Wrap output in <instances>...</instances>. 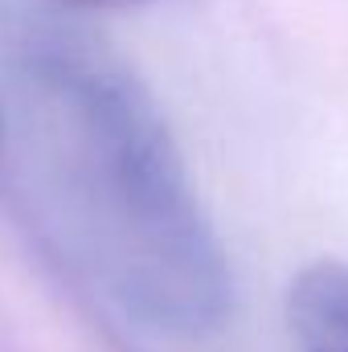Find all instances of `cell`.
I'll return each mask as SVG.
<instances>
[{
  "instance_id": "obj_2",
  "label": "cell",
  "mask_w": 348,
  "mask_h": 352,
  "mask_svg": "<svg viewBox=\"0 0 348 352\" xmlns=\"http://www.w3.org/2000/svg\"><path fill=\"white\" fill-rule=\"evenodd\" d=\"M291 336L299 352H348V263H316L291 283Z\"/></svg>"
},
{
  "instance_id": "obj_1",
  "label": "cell",
  "mask_w": 348,
  "mask_h": 352,
  "mask_svg": "<svg viewBox=\"0 0 348 352\" xmlns=\"http://www.w3.org/2000/svg\"><path fill=\"white\" fill-rule=\"evenodd\" d=\"M0 152L41 234L119 316L184 340L226 324V246L168 119L107 41L0 8Z\"/></svg>"
}]
</instances>
